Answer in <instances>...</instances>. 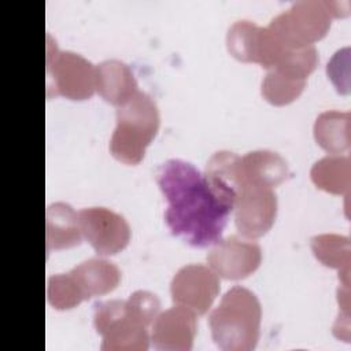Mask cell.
Segmentation results:
<instances>
[{
	"instance_id": "obj_1",
	"label": "cell",
	"mask_w": 351,
	"mask_h": 351,
	"mask_svg": "<svg viewBox=\"0 0 351 351\" xmlns=\"http://www.w3.org/2000/svg\"><path fill=\"white\" fill-rule=\"evenodd\" d=\"M156 182L167 200L165 219L171 233L193 247L217 243L233 206L210 186L204 173L182 159H167L156 170Z\"/></svg>"
},
{
	"instance_id": "obj_2",
	"label": "cell",
	"mask_w": 351,
	"mask_h": 351,
	"mask_svg": "<svg viewBox=\"0 0 351 351\" xmlns=\"http://www.w3.org/2000/svg\"><path fill=\"white\" fill-rule=\"evenodd\" d=\"M262 306L248 288L234 285L225 292L210 313L208 325L214 343L223 351H251L261 335Z\"/></svg>"
},
{
	"instance_id": "obj_3",
	"label": "cell",
	"mask_w": 351,
	"mask_h": 351,
	"mask_svg": "<svg viewBox=\"0 0 351 351\" xmlns=\"http://www.w3.org/2000/svg\"><path fill=\"white\" fill-rule=\"evenodd\" d=\"M160 123L155 100L137 90L126 103L117 107V126L110 138V151L126 165L143 160L145 148L154 140Z\"/></svg>"
},
{
	"instance_id": "obj_4",
	"label": "cell",
	"mask_w": 351,
	"mask_h": 351,
	"mask_svg": "<svg viewBox=\"0 0 351 351\" xmlns=\"http://www.w3.org/2000/svg\"><path fill=\"white\" fill-rule=\"evenodd\" d=\"M348 14V1L299 0L276 15L267 30L284 48L314 45L329 30L333 16Z\"/></svg>"
},
{
	"instance_id": "obj_5",
	"label": "cell",
	"mask_w": 351,
	"mask_h": 351,
	"mask_svg": "<svg viewBox=\"0 0 351 351\" xmlns=\"http://www.w3.org/2000/svg\"><path fill=\"white\" fill-rule=\"evenodd\" d=\"M48 96L62 95L71 100H85L96 90V66L80 53L59 51L48 36L47 48Z\"/></svg>"
},
{
	"instance_id": "obj_6",
	"label": "cell",
	"mask_w": 351,
	"mask_h": 351,
	"mask_svg": "<svg viewBox=\"0 0 351 351\" xmlns=\"http://www.w3.org/2000/svg\"><path fill=\"white\" fill-rule=\"evenodd\" d=\"M93 325L103 337V351H145L149 348L147 326L134 319L126 310V300L111 299L96 302Z\"/></svg>"
},
{
	"instance_id": "obj_7",
	"label": "cell",
	"mask_w": 351,
	"mask_h": 351,
	"mask_svg": "<svg viewBox=\"0 0 351 351\" xmlns=\"http://www.w3.org/2000/svg\"><path fill=\"white\" fill-rule=\"evenodd\" d=\"M170 293L176 304L192 310L196 315H203L219 293V277L210 266L189 263L173 276Z\"/></svg>"
},
{
	"instance_id": "obj_8",
	"label": "cell",
	"mask_w": 351,
	"mask_h": 351,
	"mask_svg": "<svg viewBox=\"0 0 351 351\" xmlns=\"http://www.w3.org/2000/svg\"><path fill=\"white\" fill-rule=\"evenodd\" d=\"M233 210L239 233L245 239H258L274 223L277 195L273 188L247 184L239 192Z\"/></svg>"
},
{
	"instance_id": "obj_9",
	"label": "cell",
	"mask_w": 351,
	"mask_h": 351,
	"mask_svg": "<svg viewBox=\"0 0 351 351\" xmlns=\"http://www.w3.org/2000/svg\"><path fill=\"white\" fill-rule=\"evenodd\" d=\"M82 236L99 255H114L130 240L126 218L107 207H86L78 211Z\"/></svg>"
},
{
	"instance_id": "obj_10",
	"label": "cell",
	"mask_w": 351,
	"mask_h": 351,
	"mask_svg": "<svg viewBox=\"0 0 351 351\" xmlns=\"http://www.w3.org/2000/svg\"><path fill=\"white\" fill-rule=\"evenodd\" d=\"M208 266L218 277L240 280L252 274L262 262L261 245L236 234L219 239L207 254Z\"/></svg>"
},
{
	"instance_id": "obj_11",
	"label": "cell",
	"mask_w": 351,
	"mask_h": 351,
	"mask_svg": "<svg viewBox=\"0 0 351 351\" xmlns=\"http://www.w3.org/2000/svg\"><path fill=\"white\" fill-rule=\"evenodd\" d=\"M197 332L196 314L176 304L156 315L152 324L151 341L160 351H189Z\"/></svg>"
},
{
	"instance_id": "obj_12",
	"label": "cell",
	"mask_w": 351,
	"mask_h": 351,
	"mask_svg": "<svg viewBox=\"0 0 351 351\" xmlns=\"http://www.w3.org/2000/svg\"><path fill=\"white\" fill-rule=\"evenodd\" d=\"M239 167L243 186L252 184L273 188L281 184L289 173L287 160L270 149H256L240 156Z\"/></svg>"
},
{
	"instance_id": "obj_13",
	"label": "cell",
	"mask_w": 351,
	"mask_h": 351,
	"mask_svg": "<svg viewBox=\"0 0 351 351\" xmlns=\"http://www.w3.org/2000/svg\"><path fill=\"white\" fill-rule=\"evenodd\" d=\"M96 90L106 101L119 107L138 90L137 80L129 64L107 59L96 66Z\"/></svg>"
},
{
	"instance_id": "obj_14",
	"label": "cell",
	"mask_w": 351,
	"mask_h": 351,
	"mask_svg": "<svg viewBox=\"0 0 351 351\" xmlns=\"http://www.w3.org/2000/svg\"><path fill=\"white\" fill-rule=\"evenodd\" d=\"M78 213L64 202H56L45 210V245L51 250H64L78 245L82 240Z\"/></svg>"
},
{
	"instance_id": "obj_15",
	"label": "cell",
	"mask_w": 351,
	"mask_h": 351,
	"mask_svg": "<svg viewBox=\"0 0 351 351\" xmlns=\"http://www.w3.org/2000/svg\"><path fill=\"white\" fill-rule=\"evenodd\" d=\"M70 273L80 285L85 299L111 292L121 281L119 267L104 258L93 256L74 266Z\"/></svg>"
},
{
	"instance_id": "obj_16",
	"label": "cell",
	"mask_w": 351,
	"mask_h": 351,
	"mask_svg": "<svg viewBox=\"0 0 351 351\" xmlns=\"http://www.w3.org/2000/svg\"><path fill=\"white\" fill-rule=\"evenodd\" d=\"M239 165L240 156L232 151H217L206 165L204 177L210 186L230 206L243 188Z\"/></svg>"
},
{
	"instance_id": "obj_17",
	"label": "cell",
	"mask_w": 351,
	"mask_h": 351,
	"mask_svg": "<svg viewBox=\"0 0 351 351\" xmlns=\"http://www.w3.org/2000/svg\"><path fill=\"white\" fill-rule=\"evenodd\" d=\"M314 256L325 266L339 270V280L350 285L351 243L350 237L337 233H321L310 239Z\"/></svg>"
},
{
	"instance_id": "obj_18",
	"label": "cell",
	"mask_w": 351,
	"mask_h": 351,
	"mask_svg": "<svg viewBox=\"0 0 351 351\" xmlns=\"http://www.w3.org/2000/svg\"><path fill=\"white\" fill-rule=\"evenodd\" d=\"M317 188L333 195H350L351 160L347 155L330 154L318 159L310 170Z\"/></svg>"
},
{
	"instance_id": "obj_19",
	"label": "cell",
	"mask_w": 351,
	"mask_h": 351,
	"mask_svg": "<svg viewBox=\"0 0 351 351\" xmlns=\"http://www.w3.org/2000/svg\"><path fill=\"white\" fill-rule=\"evenodd\" d=\"M350 121L348 111L328 110L321 112L314 122V138L321 148L329 154H341L350 148Z\"/></svg>"
},
{
	"instance_id": "obj_20",
	"label": "cell",
	"mask_w": 351,
	"mask_h": 351,
	"mask_svg": "<svg viewBox=\"0 0 351 351\" xmlns=\"http://www.w3.org/2000/svg\"><path fill=\"white\" fill-rule=\"evenodd\" d=\"M262 26L250 19H239L226 33V45L230 55L241 62L256 63Z\"/></svg>"
},
{
	"instance_id": "obj_21",
	"label": "cell",
	"mask_w": 351,
	"mask_h": 351,
	"mask_svg": "<svg viewBox=\"0 0 351 351\" xmlns=\"http://www.w3.org/2000/svg\"><path fill=\"white\" fill-rule=\"evenodd\" d=\"M304 86V80H296L277 70H269L262 81L261 92L269 103L274 106H284L298 99Z\"/></svg>"
},
{
	"instance_id": "obj_22",
	"label": "cell",
	"mask_w": 351,
	"mask_h": 351,
	"mask_svg": "<svg viewBox=\"0 0 351 351\" xmlns=\"http://www.w3.org/2000/svg\"><path fill=\"white\" fill-rule=\"evenodd\" d=\"M318 64V51L314 45L300 48H287L277 64L271 70H277L296 80H307Z\"/></svg>"
},
{
	"instance_id": "obj_23",
	"label": "cell",
	"mask_w": 351,
	"mask_h": 351,
	"mask_svg": "<svg viewBox=\"0 0 351 351\" xmlns=\"http://www.w3.org/2000/svg\"><path fill=\"white\" fill-rule=\"evenodd\" d=\"M47 299L51 306L58 310H69L78 306L85 296L73 274L58 273L48 277Z\"/></svg>"
},
{
	"instance_id": "obj_24",
	"label": "cell",
	"mask_w": 351,
	"mask_h": 351,
	"mask_svg": "<svg viewBox=\"0 0 351 351\" xmlns=\"http://www.w3.org/2000/svg\"><path fill=\"white\" fill-rule=\"evenodd\" d=\"M126 310L134 319L148 326L159 314L160 300L154 292L138 289L126 299Z\"/></svg>"
},
{
	"instance_id": "obj_25",
	"label": "cell",
	"mask_w": 351,
	"mask_h": 351,
	"mask_svg": "<svg viewBox=\"0 0 351 351\" xmlns=\"http://www.w3.org/2000/svg\"><path fill=\"white\" fill-rule=\"evenodd\" d=\"M326 73L339 93H350V47L333 53L326 64Z\"/></svg>"
}]
</instances>
